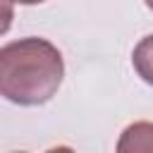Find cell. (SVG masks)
<instances>
[{
	"label": "cell",
	"mask_w": 153,
	"mask_h": 153,
	"mask_svg": "<svg viewBox=\"0 0 153 153\" xmlns=\"http://www.w3.org/2000/svg\"><path fill=\"white\" fill-rule=\"evenodd\" d=\"M146 5H148V7H151V10H153V0H146Z\"/></svg>",
	"instance_id": "52a82bcc"
},
{
	"label": "cell",
	"mask_w": 153,
	"mask_h": 153,
	"mask_svg": "<svg viewBox=\"0 0 153 153\" xmlns=\"http://www.w3.org/2000/svg\"><path fill=\"white\" fill-rule=\"evenodd\" d=\"M45 153H74L69 146H53V148H48Z\"/></svg>",
	"instance_id": "5b68a950"
},
{
	"label": "cell",
	"mask_w": 153,
	"mask_h": 153,
	"mask_svg": "<svg viewBox=\"0 0 153 153\" xmlns=\"http://www.w3.org/2000/svg\"><path fill=\"white\" fill-rule=\"evenodd\" d=\"M131 65L136 69V74L153 86V33L141 38L131 53Z\"/></svg>",
	"instance_id": "3957f363"
},
{
	"label": "cell",
	"mask_w": 153,
	"mask_h": 153,
	"mask_svg": "<svg viewBox=\"0 0 153 153\" xmlns=\"http://www.w3.org/2000/svg\"><path fill=\"white\" fill-rule=\"evenodd\" d=\"M12 2H19V5H38V2H45V0H12Z\"/></svg>",
	"instance_id": "8992f818"
},
{
	"label": "cell",
	"mask_w": 153,
	"mask_h": 153,
	"mask_svg": "<svg viewBox=\"0 0 153 153\" xmlns=\"http://www.w3.org/2000/svg\"><path fill=\"white\" fill-rule=\"evenodd\" d=\"M17 153H24V151H17Z\"/></svg>",
	"instance_id": "ba28073f"
},
{
	"label": "cell",
	"mask_w": 153,
	"mask_h": 153,
	"mask_svg": "<svg viewBox=\"0 0 153 153\" xmlns=\"http://www.w3.org/2000/svg\"><path fill=\"white\" fill-rule=\"evenodd\" d=\"M62 76V55L45 38L29 36L0 48V93L17 105L48 103Z\"/></svg>",
	"instance_id": "6da1fadb"
},
{
	"label": "cell",
	"mask_w": 153,
	"mask_h": 153,
	"mask_svg": "<svg viewBox=\"0 0 153 153\" xmlns=\"http://www.w3.org/2000/svg\"><path fill=\"white\" fill-rule=\"evenodd\" d=\"M12 19H14V7H12V0H0V36L10 31Z\"/></svg>",
	"instance_id": "277c9868"
},
{
	"label": "cell",
	"mask_w": 153,
	"mask_h": 153,
	"mask_svg": "<svg viewBox=\"0 0 153 153\" xmlns=\"http://www.w3.org/2000/svg\"><path fill=\"white\" fill-rule=\"evenodd\" d=\"M117 153H153V122L129 124L120 134Z\"/></svg>",
	"instance_id": "7a4b0ae2"
}]
</instances>
